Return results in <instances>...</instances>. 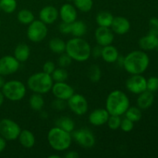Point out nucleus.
<instances>
[{"instance_id":"nucleus-30","label":"nucleus","mask_w":158,"mask_h":158,"mask_svg":"<svg viewBox=\"0 0 158 158\" xmlns=\"http://www.w3.org/2000/svg\"><path fill=\"white\" fill-rule=\"evenodd\" d=\"M124 114L125 117L131 120L134 123L139 121L142 117L141 110L138 106H130Z\"/></svg>"},{"instance_id":"nucleus-47","label":"nucleus","mask_w":158,"mask_h":158,"mask_svg":"<svg viewBox=\"0 0 158 158\" xmlns=\"http://www.w3.org/2000/svg\"><path fill=\"white\" fill-rule=\"evenodd\" d=\"M5 83H6V81H5V79L3 78V76L0 75V89H1L2 88V86H4Z\"/></svg>"},{"instance_id":"nucleus-4","label":"nucleus","mask_w":158,"mask_h":158,"mask_svg":"<svg viewBox=\"0 0 158 158\" xmlns=\"http://www.w3.org/2000/svg\"><path fill=\"white\" fill-rule=\"evenodd\" d=\"M49 146L56 151H65L69 148L73 137L71 133L61 129L59 127H52L47 134Z\"/></svg>"},{"instance_id":"nucleus-26","label":"nucleus","mask_w":158,"mask_h":158,"mask_svg":"<svg viewBox=\"0 0 158 158\" xmlns=\"http://www.w3.org/2000/svg\"><path fill=\"white\" fill-rule=\"evenodd\" d=\"M66 42L62 39L55 37L49 40V47L54 53L61 54L66 51Z\"/></svg>"},{"instance_id":"nucleus-13","label":"nucleus","mask_w":158,"mask_h":158,"mask_svg":"<svg viewBox=\"0 0 158 158\" xmlns=\"http://www.w3.org/2000/svg\"><path fill=\"white\" fill-rule=\"evenodd\" d=\"M52 94L56 99L67 101L75 93L70 85L66 82H55L51 89Z\"/></svg>"},{"instance_id":"nucleus-42","label":"nucleus","mask_w":158,"mask_h":158,"mask_svg":"<svg viewBox=\"0 0 158 158\" xmlns=\"http://www.w3.org/2000/svg\"><path fill=\"white\" fill-rule=\"evenodd\" d=\"M59 30L62 34H64V35L71 34V23L62 22V23L59 26Z\"/></svg>"},{"instance_id":"nucleus-39","label":"nucleus","mask_w":158,"mask_h":158,"mask_svg":"<svg viewBox=\"0 0 158 158\" xmlns=\"http://www.w3.org/2000/svg\"><path fill=\"white\" fill-rule=\"evenodd\" d=\"M149 33L158 36V19L151 18L149 21Z\"/></svg>"},{"instance_id":"nucleus-14","label":"nucleus","mask_w":158,"mask_h":158,"mask_svg":"<svg viewBox=\"0 0 158 158\" xmlns=\"http://www.w3.org/2000/svg\"><path fill=\"white\" fill-rule=\"evenodd\" d=\"M97 45L106 46L112 44L114 40V33L110 28L99 26L94 33Z\"/></svg>"},{"instance_id":"nucleus-29","label":"nucleus","mask_w":158,"mask_h":158,"mask_svg":"<svg viewBox=\"0 0 158 158\" xmlns=\"http://www.w3.org/2000/svg\"><path fill=\"white\" fill-rule=\"evenodd\" d=\"M56 127H59L67 132L72 133L75 128V123L70 117H63L57 120Z\"/></svg>"},{"instance_id":"nucleus-50","label":"nucleus","mask_w":158,"mask_h":158,"mask_svg":"<svg viewBox=\"0 0 158 158\" xmlns=\"http://www.w3.org/2000/svg\"><path fill=\"white\" fill-rule=\"evenodd\" d=\"M67 1L68 2H73V0H67Z\"/></svg>"},{"instance_id":"nucleus-45","label":"nucleus","mask_w":158,"mask_h":158,"mask_svg":"<svg viewBox=\"0 0 158 158\" xmlns=\"http://www.w3.org/2000/svg\"><path fill=\"white\" fill-rule=\"evenodd\" d=\"M6 147V140H5L2 136H0V153L2 152Z\"/></svg>"},{"instance_id":"nucleus-52","label":"nucleus","mask_w":158,"mask_h":158,"mask_svg":"<svg viewBox=\"0 0 158 158\" xmlns=\"http://www.w3.org/2000/svg\"><path fill=\"white\" fill-rule=\"evenodd\" d=\"M1 10H2V9H1V6H0V12H1Z\"/></svg>"},{"instance_id":"nucleus-49","label":"nucleus","mask_w":158,"mask_h":158,"mask_svg":"<svg viewBox=\"0 0 158 158\" xmlns=\"http://www.w3.org/2000/svg\"><path fill=\"white\" fill-rule=\"evenodd\" d=\"M49 158H60V155H56V154H52V155H49Z\"/></svg>"},{"instance_id":"nucleus-16","label":"nucleus","mask_w":158,"mask_h":158,"mask_svg":"<svg viewBox=\"0 0 158 158\" xmlns=\"http://www.w3.org/2000/svg\"><path fill=\"white\" fill-rule=\"evenodd\" d=\"M59 17V11L52 6L43 7L39 13V18L46 25H51L55 23Z\"/></svg>"},{"instance_id":"nucleus-25","label":"nucleus","mask_w":158,"mask_h":158,"mask_svg":"<svg viewBox=\"0 0 158 158\" xmlns=\"http://www.w3.org/2000/svg\"><path fill=\"white\" fill-rule=\"evenodd\" d=\"M87 31L86 24L82 20H76L71 23V34L73 37H83Z\"/></svg>"},{"instance_id":"nucleus-22","label":"nucleus","mask_w":158,"mask_h":158,"mask_svg":"<svg viewBox=\"0 0 158 158\" xmlns=\"http://www.w3.org/2000/svg\"><path fill=\"white\" fill-rule=\"evenodd\" d=\"M158 37L148 33L139 40V46L143 50H152L157 48Z\"/></svg>"},{"instance_id":"nucleus-6","label":"nucleus","mask_w":158,"mask_h":158,"mask_svg":"<svg viewBox=\"0 0 158 158\" xmlns=\"http://www.w3.org/2000/svg\"><path fill=\"white\" fill-rule=\"evenodd\" d=\"M2 92L5 98L11 101H19L26 94V87L23 82L13 80L6 82L2 88Z\"/></svg>"},{"instance_id":"nucleus-24","label":"nucleus","mask_w":158,"mask_h":158,"mask_svg":"<svg viewBox=\"0 0 158 158\" xmlns=\"http://www.w3.org/2000/svg\"><path fill=\"white\" fill-rule=\"evenodd\" d=\"M114 16L109 12L103 11V12H99L96 17V22L99 26H103V27H110L111 24L113 23Z\"/></svg>"},{"instance_id":"nucleus-9","label":"nucleus","mask_w":158,"mask_h":158,"mask_svg":"<svg viewBox=\"0 0 158 158\" xmlns=\"http://www.w3.org/2000/svg\"><path fill=\"white\" fill-rule=\"evenodd\" d=\"M72 137L81 148L89 149L95 145L96 139L94 134L88 129H80L73 131Z\"/></svg>"},{"instance_id":"nucleus-3","label":"nucleus","mask_w":158,"mask_h":158,"mask_svg":"<svg viewBox=\"0 0 158 158\" xmlns=\"http://www.w3.org/2000/svg\"><path fill=\"white\" fill-rule=\"evenodd\" d=\"M130 107V100L123 91L114 90L110 93L106 100V110L110 115L122 116Z\"/></svg>"},{"instance_id":"nucleus-40","label":"nucleus","mask_w":158,"mask_h":158,"mask_svg":"<svg viewBox=\"0 0 158 158\" xmlns=\"http://www.w3.org/2000/svg\"><path fill=\"white\" fill-rule=\"evenodd\" d=\"M55 69L56 65L52 61H46L43 66V72L49 74V75L52 73Z\"/></svg>"},{"instance_id":"nucleus-46","label":"nucleus","mask_w":158,"mask_h":158,"mask_svg":"<svg viewBox=\"0 0 158 158\" xmlns=\"http://www.w3.org/2000/svg\"><path fill=\"white\" fill-rule=\"evenodd\" d=\"M123 60H124V57H122V56H119L118 59H117V62H116V63H118L119 66H123Z\"/></svg>"},{"instance_id":"nucleus-12","label":"nucleus","mask_w":158,"mask_h":158,"mask_svg":"<svg viewBox=\"0 0 158 158\" xmlns=\"http://www.w3.org/2000/svg\"><path fill=\"white\" fill-rule=\"evenodd\" d=\"M126 87L131 93L140 94L147 90V80L141 74L131 76L126 82Z\"/></svg>"},{"instance_id":"nucleus-51","label":"nucleus","mask_w":158,"mask_h":158,"mask_svg":"<svg viewBox=\"0 0 158 158\" xmlns=\"http://www.w3.org/2000/svg\"><path fill=\"white\" fill-rule=\"evenodd\" d=\"M157 50H158V41H157Z\"/></svg>"},{"instance_id":"nucleus-53","label":"nucleus","mask_w":158,"mask_h":158,"mask_svg":"<svg viewBox=\"0 0 158 158\" xmlns=\"http://www.w3.org/2000/svg\"><path fill=\"white\" fill-rule=\"evenodd\" d=\"M0 26H1V20H0Z\"/></svg>"},{"instance_id":"nucleus-28","label":"nucleus","mask_w":158,"mask_h":158,"mask_svg":"<svg viewBox=\"0 0 158 158\" xmlns=\"http://www.w3.org/2000/svg\"><path fill=\"white\" fill-rule=\"evenodd\" d=\"M17 19H18V21L21 24L28 25L29 26L32 22H33L35 20V16H34V14L30 10L24 9H21L18 12Z\"/></svg>"},{"instance_id":"nucleus-23","label":"nucleus","mask_w":158,"mask_h":158,"mask_svg":"<svg viewBox=\"0 0 158 158\" xmlns=\"http://www.w3.org/2000/svg\"><path fill=\"white\" fill-rule=\"evenodd\" d=\"M30 56V49L26 43H19L14 49V57L19 63L26 62Z\"/></svg>"},{"instance_id":"nucleus-17","label":"nucleus","mask_w":158,"mask_h":158,"mask_svg":"<svg viewBox=\"0 0 158 158\" xmlns=\"http://www.w3.org/2000/svg\"><path fill=\"white\" fill-rule=\"evenodd\" d=\"M109 117L110 114L106 110V108L105 109L99 108V109L94 110V111L90 113L89 117H88V120L91 124L98 127L106 124L108 119H109Z\"/></svg>"},{"instance_id":"nucleus-18","label":"nucleus","mask_w":158,"mask_h":158,"mask_svg":"<svg viewBox=\"0 0 158 158\" xmlns=\"http://www.w3.org/2000/svg\"><path fill=\"white\" fill-rule=\"evenodd\" d=\"M111 30L117 35H124L129 32L131 23L127 18L123 16L114 17L110 26Z\"/></svg>"},{"instance_id":"nucleus-5","label":"nucleus","mask_w":158,"mask_h":158,"mask_svg":"<svg viewBox=\"0 0 158 158\" xmlns=\"http://www.w3.org/2000/svg\"><path fill=\"white\" fill-rule=\"evenodd\" d=\"M53 83L54 81L51 75L44 72L35 73L27 80L28 88L32 92L42 95L51 91Z\"/></svg>"},{"instance_id":"nucleus-10","label":"nucleus","mask_w":158,"mask_h":158,"mask_svg":"<svg viewBox=\"0 0 158 158\" xmlns=\"http://www.w3.org/2000/svg\"><path fill=\"white\" fill-rule=\"evenodd\" d=\"M67 106L73 114L78 116H83L88 111V102L82 94H74L67 100Z\"/></svg>"},{"instance_id":"nucleus-48","label":"nucleus","mask_w":158,"mask_h":158,"mask_svg":"<svg viewBox=\"0 0 158 158\" xmlns=\"http://www.w3.org/2000/svg\"><path fill=\"white\" fill-rule=\"evenodd\" d=\"M4 100H5L4 95H3L2 92L0 90V106H1L3 104V103H4Z\"/></svg>"},{"instance_id":"nucleus-2","label":"nucleus","mask_w":158,"mask_h":158,"mask_svg":"<svg viewBox=\"0 0 158 158\" xmlns=\"http://www.w3.org/2000/svg\"><path fill=\"white\" fill-rule=\"evenodd\" d=\"M91 46L86 40L82 37H73L66 43L65 52L77 62L87 61L91 56Z\"/></svg>"},{"instance_id":"nucleus-36","label":"nucleus","mask_w":158,"mask_h":158,"mask_svg":"<svg viewBox=\"0 0 158 158\" xmlns=\"http://www.w3.org/2000/svg\"><path fill=\"white\" fill-rule=\"evenodd\" d=\"M72 61L73 60L71 59V57L66 52V53H61L58 59V64L60 67L67 68L68 66H70Z\"/></svg>"},{"instance_id":"nucleus-33","label":"nucleus","mask_w":158,"mask_h":158,"mask_svg":"<svg viewBox=\"0 0 158 158\" xmlns=\"http://www.w3.org/2000/svg\"><path fill=\"white\" fill-rule=\"evenodd\" d=\"M2 11L8 14L12 13L16 10V0H0Z\"/></svg>"},{"instance_id":"nucleus-20","label":"nucleus","mask_w":158,"mask_h":158,"mask_svg":"<svg viewBox=\"0 0 158 158\" xmlns=\"http://www.w3.org/2000/svg\"><path fill=\"white\" fill-rule=\"evenodd\" d=\"M19 141L20 144L25 148L30 149L33 148L35 143V137L33 133L29 130H23L20 131V134L18 137Z\"/></svg>"},{"instance_id":"nucleus-44","label":"nucleus","mask_w":158,"mask_h":158,"mask_svg":"<svg viewBox=\"0 0 158 158\" xmlns=\"http://www.w3.org/2000/svg\"><path fill=\"white\" fill-rule=\"evenodd\" d=\"M79 157H80V155H79V154L77 151H69L65 155V157L66 158H77Z\"/></svg>"},{"instance_id":"nucleus-11","label":"nucleus","mask_w":158,"mask_h":158,"mask_svg":"<svg viewBox=\"0 0 158 158\" xmlns=\"http://www.w3.org/2000/svg\"><path fill=\"white\" fill-rule=\"evenodd\" d=\"M19 66L20 63L14 56H5L0 58V75L4 77L15 73Z\"/></svg>"},{"instance_id":"nucleus-32","label":"nucleus","mask_w":158,"mask_h":158,"mask_svg":"<svg viewBox=\"0 0 158 158\" xmlns=\"http://www.w3.org/2000/svg\"><path fill=\"white\" fill-rule=\"evenodd\" d=\"M51 77L54 82H66L68 78V72L66 68H56Z\"/></svg>"},{"instance_id":"nucleus-43","label":"nucleus","mask_w":158,"mask_h":158,"mask_svg":"<svg viewBox=\"0 0 158 158\" xmlns=\"http://www.w3.org/2000/svg\"><path fill=\"white\" fill-rule=\"evenodd\" d=\"M102 49H103V46H100V45L94 46L93 49H91V56H93L95 58L101 57Z\"/></svg>"},{"instance_id":"nucleus-38","label":"nucleus","mask_w":158,"mask_h":158,"mask_svg":"<svg viewBox=\"0 0 158 158\" xmlns=\"http://www.w3.org/2000/svg\"><path fill=\"white\" fill-rule=\"evenodd\" d=\"M134 123L129 120L128 118L125 117L123 120H121V123H120V128L123 131V132H131L134 129Z\"/></svg>"},{"instance_id":"nucleus-27","label":"nucleus","mask_w":158,"mask_h":158,"mask_svg":"<svg viewBox=\"0 0 158 158\" xmlns=\"http://www.w3.org/2000/svg\"><path fill=\"white\" fill-rule=\"evenodd\" d=\"M29 106L34 111H41L45 104V100L43 95L33 93L29 100Z\"/></svg>"},{"instance_id":"nucleus-7","label":"nucleus","mask_w":158,"mask_h":158,"mask_svg":"<svg viewBox=\"0 0 158 158\" xmlns=\"http://www.w3.org/2000/svg\"><path fill=\"white\" fill-rule=\"evenodd\" d=\"M27 37L32 43H40L48 35L47 25L40 19H35L28 26Z\"/></svg>"},{"instance_id":"nucleus-21","label":"nucleus","mask_w":158,"mask_h":158,"mask_svg":"<svg viewBox=\"0 0 158 158\" xmlns=\"http://www.w3.org/2000/svg\"><path fill=\"white\" fill-rule=\"evenodd\" d=\"M138 97L137 100V106L140 109L146 110L148 109L154 103V97L152 92L149 90L143 91L141 94H138Z\"/></svg>"},{"instance_id":"nucleus-37","label":"nucleus","mask_w":158,"mask_h":158,"mask_svg":"<svg viewBox=\"0 0 158 158\" xmlns=\"http://www.w3.org/2000/svg\"><path fill=\"white\" fill-rule=\"evenodd\" d=\"M147 89L154 93L158 89V77H151L147 80Z\"/></svg>"},{"instance_id":"nucleus-41","label":"nucleus","mask_w":158,"mask_h":158,"mask_svg":"<svg viewBox=\"0 0 158 158\" xmlns=\"http://www.w3.org/2000/svg\"><path fill=\"white\" fill-rule=\"evenodd\" d=\"M67 106V103L66 101L63 100H60V99H56L55 101L52 102V106L56 110H63Z\"/></svg>"},{"instance_id":"nucleus-35","label":"nucleus","mask_w":158,"mask_h":158,"mask_svg":"<svg viewBox=\"0 0 158 158\" xmlns=\"http://www.w3.org/2000/svg\"><path fill=\"white\" fill-rule=\"evenodd\" d=\"M106 123H107L110 129L113 130V131L118 130L120 127V123H121V118H120V116L110 115L109 119H108Z\"/></svg>"},{"instance_id":"nucleus-1","label":"nucleus","mask_w":158,"mask_h":158,"mask_svg":"<svg viewBox=\"0 0 158 158\" xmlns=\"http://www.w3.org/2000/svg\"><path fill=\"white\" fill-rule=\"evenodd\" d=\"M150 63L148 54L141 50H134L124 57L123 67L131 75L142 74L147 70Z\"/></svg>"},{"instance_id":"nucleus-15","label":"nucleus","mask_w":158,"mask_h":158,"mask_svg":"<svg viewBox=\"0 0 158 158\" xmlns=\"http://www.w3.org/2000/svg\"><path fill=\"white\" fill-rule=\"evenodd\" d=\"M59 16L63 23H73L77 18V8L70 3L63 4L59 11Z\"/></svg>"},{"instance_id":"nucleus-19","label":"nucleus","mask_w":158,"mask_h":158,"mask_svg":"<svg viewBox=\"0 0 158 158\" xmlns=\"http://www.w3.org/2000/svg\"><path fill=\"white\" fill-rule=\"evenodd\" d=\"M119 56H120V54H119L118 49L115 46H112V44L103 46V49H102L101 57L106 63H116L117 59H118Z\"/></svg>"},{"instance_id":"nucleus-31","label":"nucleus","mask_w":158,"mask_h":158,"mask_svg":"<svg viewBox=\"0 0 158 158\" xmlns=\"http://www.w3.org/2000/svg\"><path fill=\"white\" fill-rule=\"evenodd\" d=\"M75 7L83 12H89L94 6L93 0H73Z\"/></svg>"},{"instance_id":"nucleus-34","label":"nucleus","mask_w":158,"mask_h":158,"mask_svg":"<svg viewBox=\"0 0 158 158\" xmlns=\"http://www.w3.org/2000/svg\"><path fill=\"white\" fill-rule=\"evenodd\" d=\"M87 75L90 81L97 83L101 78V69L97 65H92L88 69Z\"/></svg>"},{"instance_id":"nucleus-8","label":"nucleus","mask_w":158,"mask_h":158,"mask_svg":"<svg viewBox=\"0 0 158 158\" xmlns=\"http://www.w3.org/2000/svg\"><path fill=\"white\" fill-rule=\"evenodd\" d=\"M21 131L19 125L14 120L4 118L0 120V135L6 140L12 141L18 139Z\"/></svg>"}]
</instances>
